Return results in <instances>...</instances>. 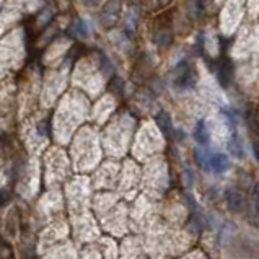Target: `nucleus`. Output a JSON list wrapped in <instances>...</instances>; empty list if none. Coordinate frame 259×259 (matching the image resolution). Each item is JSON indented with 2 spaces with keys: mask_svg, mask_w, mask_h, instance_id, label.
<instances>
[{
  "mask_svg": "<svg viewBox=\"0 0 259 259\" xmlns=\"http://www.w3.org/2000/svg\"><path fill=\"white\" fill-rule=\"evenodd\" d=\"M207 168L214 169L215 173H223L227 171V169L230 168V160L227 155H222V153H214L207 156Z\"/></svg>",
  "mask_w": 259,
  "mask_h": 259,
  "instance_id": "nucleus-1",
  "label": "nucleus"
}]
</instances>
